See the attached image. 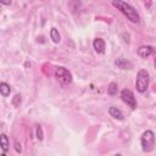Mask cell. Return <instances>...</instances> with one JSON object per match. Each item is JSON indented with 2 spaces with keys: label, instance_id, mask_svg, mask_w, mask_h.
I'll list each match as a JSON object with an SVG mask.
<instances>
[{
  "label": "cell",
  "instance_id": "obj_10",
  "mask_svg": "<svg viewBox=\"0 0 156 156\" xmlns=\"http://www.w3.org/2000/svg\"><path fill=\"white\" fill-rule=\"evenodd\" d=\"M0 146H1L4 152H6L9 150L10 143H9V138H7L6 134H0Z\"/></svg>",
  "mask_w": 156,
  "mask_h": 156
},
{
  "label": "cell",
  "instance_id": "obj_15",
  "mask_svg": "<svg viewBox=\"0 0 156 156\" xmlns=\"http://www.w3.org/2000/svg\"><path fill=\"white\" fill-rule=\"evenodd\" d=\"M37 138L39 139V140H43V130H41V127L40 126H38V128H37Z\"/></svg>",
  "mask_w": 156,
  "mask_h": 156
},
{
  "label": "cell",
  "instance_id": "obj_2",
  "mask_svg": "<svg viewBox=\"0 0 156 156\" xmlns=\"http://www.w3.org/2000/svg\"><path fill=\"white\" fill-rule=\"evenodd\" d=\"M149 73L146 69H139L138 74H136V79H135V88L139 93H144L146 91L147 87H149Z\"/></svg>",
  "mask_w": 156,
  "mask_h": 156
},
{
  "label": "cell",
  "instance_id": "obj_17",
  "mask_svg": "<svg viewBox=\"0 0 156 156\" xmlns=\"http://www.w3.org/2000/svg\"><path fill=\"white\" fill-rule=\"evenodd\" d=\"M0 4H4V5H10L11 1H0Z\"/></svg>",
  "mask_w": 156,
  "mask_h": 156
},
{
  "label": "cell",
  "instance_id": "obj_14",
  "mask_svg": "<svg viewBox=\"0 0 156 156\" xmlns=\"http://www.w3.org/2000/svg\"><path fill=\"white\" fill-rule=\"evenodd\" d=\"M12 104L15 105V106H20V104H21V95H15L13 96V99H12Z\"/></svg>",
  "mask_w": 156,
  "mask_h": 156
},
{
  "label": "cell",
  "instance_id": "obj_7",
  "mask_svg": "<svg viewBox=\"0 0 156 156\" xmlns=\"http://www.w3.org/2000/svg\"><path fill=\"white\" fill-rule=\"evenodd\" d=\"M93 45H94V49H95L96 52H99V54H104V52H105V46H106V44H105V40H104V39L96 38V39L94 40Z\"/></svg>",
  "mask_w": 156,
  "mask_h": 156
},
{
  "label": "cell",
  "instance_id": "obj_5",
  "mask_svg": "<svg viewBox=\"0 0 156 156\" xmlns=\"http://www.w3.org/2000/svg\"><path fill=\"white\" fill-rule=\"evenodd\" d=\"M121 98H122L123 102H126L130 108H135L136 107V100H135V96H134V94H133L132 90L123 89L121 91Z\"/></svg>",
  "mask_w": 156,
  "mask_h": 156
},
{
  "label": "cell",
  "instance_id": "obj_8",
  "mask_svg": "<svg viewBox=\"0 0 156 156\" xmlns=\"http://www.w3.org/2000/svg\"><path fill=\"white\" fill-rule=\"evenodd\" d=\"M115 65H116L118 68H122V69H130V68L133 67V65H132L128 60H126V58H123V57L117 58V60L115 61Z\"/></svg>",
  "mask_w": 156,
  "mask_h": 156
},
{
  "label": "cell",
  "instance_id": "obj_3",
  "mask_svg": "<svg viewBox=\"0 0 156 156\" xmlns=\"http://www.w3.org/2000/svg\"><path fill=\"white\" fill-rule=\"evenodd\" d=\"M141 147L145 152H151L155 147V135L152 130H145L141 135Z\"/></svg>",
  "mask_w": 156,
  "mask_h": 156
},
{
  "label": "cell",
  "instance_id": "obj_18",
  "mask_svg": "<svg viewBox=\"0 0 156 156\" xmlns=\"http://www.w3.org/2000/svg\"><path fill=\"white\" fill-rule=\"evenodd\" d=\"M115 156H121V154H117V155H115Z\"/></svg>",
  "mask_w": 156,
  "mask_h": 156
},
{
  "label": "cell",
  "instance_id": "obj_4",
  "mask_svg": "<svg viewBox=\"0 0 156 156\" xmlns=\"http://www.w3.org/2000/svg\"><path fill=\"white\" fill-rule=\"evenodd\" d=\"M55 76L60 80V83H62V84H69L72 82V74L65 67H57L56 72H55Z\"/></svg>",
  "mask_w": 156,
  "mask_h": 156
},
{
  "label": "cell",
  "instance_id": "obj_6",
  "mask_svg": "<svg viewBox=\"0 0 156 156\" xmlns=\"http://www.w3.org/2000/svg\"><path fill=\"white\" fill-rule=\"evenodd\" d=\"M154 52V48L150 46V45H143L138 49V55L141 57V58H146L149 57L151 54Z\"/></svg>",
  "mask_w": 156,
  "mask_h": 156
},
{
  "label": "cell",
  "instance_id": "obj_12",
  "mask_svg": "<svg viewBox=\"0 0 156 156\" xmlns=\"http://www.w3.org/2000/svg\"><path fill=\"white\" fill-rule=\"evenodd\" d=\"M50 38L52 39L54 43H60L61 35H60V33H58V30L56 28H51V30H50Z\"/></svg>",
  "mask_w": 156,
  "mask_h": 156
},
{
  "label": "cell",
  "instance_id": "obj_9",
  "mask_svg": "<svg viewBox=\"0 0 156 156\" xmlns=\"http://www.w3.org/2000/svg\"><path fill=\"white\" fill-rule=\"evenodd\" d=\"M108 113H110V116L111 117H113L115 119H118V121H122L124 117H123V113L121 112V110H118L117 107H115V106H111L110 108H108Z\"/></svg>",
  "mask_w": 156,
  "mask_h": 156
},
{
  "label": "cell",
  "instance_id": "obj_11",
  "mask_svg": "<svg viewBox=\"0 0 156 156\" xmlns=\"http://www.w3.org/2000/svg\"><path fill=\"white\" fill-rule=\"evenodd\" d=\"M10 93H11L10 85H9L7 83H4V82L0 83V94H1L2 96H9Z\"/></svg>",
  "mask_w": 156,
  "mask_h": 156
},
{
  "label": "cell",
  "instance_id": "obj_1",
  "mask_svg": "<svg viewBox=\"0 0 156 156\" xmlns=\"http://www.w3.org/2000/svg\"><path fill=\"white\" fill-rule=\"evenodd\" d=\"M112 5L115 6V7H117L130 22H133V23H139L140 22V17H139V13L136 12V10L133 7V6H130L129 4H127V2H124V1H119V0H115V1H112Z\"/></svg>",
  "mask_w": 156,
  "mask_h": 156
},
{
  "label": "cell",
  "instance_id": "obj_13",
  "mask_svg": "<svg viewBox=\"0 0 156 156\" xmlns=\"http://www.w3.org/2000/svg\"><path fill=\"white\" fill-rule=\"evenodd\" d=\"M117 90H118V85H117V83L112 82V83H110V84H108L107 93H108L110 95H115V94H117Z\"/></svg>",
  "mask_w": 156,
  "mask_h": 156
},
{
  "label": "cell",
  "instance_id": "obj_16",
  "mask_svg": "<svg viewBox=\"0 0 156 156\" xmlns=\"http://www.w3.org/2000/svg\"><path fill=\"white\" fill-rule=\"evenodd\" d=\"M15 149H16V151H17V152H21V151H22L21 144H18V141H16V143H15Z\"/></svg>",
  "mask_w": 156,
  "mask_h": 156
}]
</instances>
